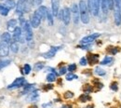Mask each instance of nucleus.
<instances>
[{
  "label": "nucleus",
  "instance_id": "1",
  "mask_svg": "<svg viewBox=\"0 0 121 108\" xmlns=\"http://www.w3.org/2000/svg\"><path fill=\"white\" fill-rule=\"evenodd\" d=\"M78 7H79V12H80L81 22L84 24H88L90 22V15H89V9H88L87 3L84 0H80Z\"/></svg>",
  "mask_w": 121,
  "mask_h": 108
},
{
  "label": "nucleus",
  "instance_id": "2",
  "mask_svg": "<svg viewBox=\"0 0 121 108\" xmlns=\"http://www.w3.org/2000/svg\"><path fill=\"white\" fill-rule=\"evenodd\" d=\"M21 23L23 27V31H24V36L25 39L27 40V42H31L33 40V30H32V25L28 22L22 20V18H21Z\"/></svg>",
  "mask_w": 121,
  "mask_h": 108
},
{
  "label": "nucleus",
  "instance_id": "3",
  "mask_svg": "<svg viewBox=\"0 0 121 108\" xmlns=\"http://www.w3.org/2000/svg\"><path fill=\"white\" fill-rule=\"evenodd\" d=\"M88 8L92 15L98 16L100 13L101 0H88Z\"/></svg>",
  "mask_w": 121,
  "mask_h": 108
},
{
  "label": "nucleus",
  "instance_id": "4",
  "mask_svg": "<svg viewBox=\"0 0 121 108\" xmlns=\"http://www.w3.org/2000/svg\"><path fill=\"white\" fill-rule=\"evenodd\" d=\"M41 20H42V17L39 14V12L37 11V9L34 12V14L31 18V25L33 28H37L40 23H41Z\"/></svg>",
  "mask_w": 121,
  "mask_h": 108
},
{
  "label": "nucleus",
  "instance_id": "5",
  "mask_svg": "<svg viewBox=\"0 0 121 108\" xmlns=\"http://www.w3.org/2000/svg\"><path fill=\"white\" fill-rule=\"evenodd\" d=\"M24 84H26V80H25V78H23V77H18V78H16L15 80H14V81L8 87V89H9V90L18 89V88L22 87Z\"/></svg>",
  "mask_w": 121,
  "mask_h": 108
},
{
  "label": "nucleus",
  "instance_id": "6",
  "mask_svg": "<svg viewBox=\"0 0 121 108\" xmlns=\"http://www.w3.org/2000/svg\"><path fill=\"white\" fill-rule=\"evenodd\" d=\"M101 35L99 33H95V34H91L90 35H87L85 37H83L81 39V43L83 45H87V44H91V42H93L94 40H96Z\"/></svg>",
  "mask_w": 121,
  "mask_h": 108
},
{
  "label": "nucleus",
  "instance_id": "7",
  "mask_svg": "<svg viewBox=\"0 0 121 108\" xmlns=\"http://www.w3.org/2000/svg\"><path fill=\"white\" fill-rule=\"evenodd\" d=\"M71 11H72V14H73V21H74V23H75V24H77L78 22H79V15H80L79 7L77 6V4H73V5H72Z\"/></svg>",
  "mask_w": 121,
  "mask_h": 108
},
{
  "label": "nucleus",
  "instance_id": "8",
  "mask_svg": "<svg viewBox=\"0 0 121 108\" xmlns=\"http://www.w3.org/2000/svg\"><path fill=\"white\" fill-rule=\"evenodd\" d=\"M60 48V47H51L49 48L48 51H47L45 53H43L41 56L44 57L46 59H50V58H53L55 56V54L57 53V51Z\"/></svg>",
  "mask_w": 121,
  "mask_h": 108
},
{
  "label": "nucleus",
  "instance_id": "9",
  "mask_svg": "<svg viewBox=\"0 0 121 108\" xmlns=\"http://www.w3.org/2000/svg\"><path fill=\"white\" fill-rule=\"evenodd\" d=\"M62 21L65 25H68L71 21V11L69 8H64L62 9Z\"/></svg>",
  "mask_w": 121,
  "mask_h": 108
},
{
  "label": "nucleus",
  "instance_id": "10",
  "mask_svg": "<svg viewBox=\"0 0 121 108\" xmlns=\"http://www.w3.org/2000/svg\"><path fill=\"white\" fill-rule=\"evenodd\" d=\"M9 44L5 43V42H1L0 43V57H6L9 55Z\"/></svg>",
  "mask_w": 121,
  "mask_h": 108
},
{
  "label": "nucleus",
  "instance_id": "11",
  "mask_svg": "<svg viewBox=\"0 0 121 108\" xmlns=\"http://www.w3.org/2000/svg\"><path fill=\"white\" fill-rule=\"evenodd\" d=\"M24 8H25V0H19L16 9V14H18L19 16L22 15L24 13Z\"/></svg>",
  "mask_w": 121,
  "mask_h": 108
},
{
  "label": "nucleus",
  "instance_id": "12",
  "mask_svg": "<svg viewBox=\"0 0 121 108\" xmlns=\"http://www.w3.org/2000/svg\"><path fill=\"white\" fill-rule=\"evenodd\" d=\"M60 8V0H51V10L53 16H58Z\"/></svg>",
  "mask_w": 121,
  "mask_h": 108
},
{
  "label": "nucleus",
  "instance_id": "13",
  "mask_svg": "<svg viewBox=\"0 0 121 108\" xmlns=\"http://www.w3.org/2000/svg\"><path fill=\"white\" fill-rule=\"evenodd\" d=\"M14 34H13V39H14V41L16 42H23L22 41V29H21V27H17L15 29V31L13 32Z\"/></svg>",
  "mask_w": 121,
  "mask_h": 108
},
{
  "label": "nucleus",
  "instance_id": "14",
  "mask_svg": "<svg viewBox=\"0 0 121 108\" xmlns=\"http://www.w3.org/2000/svg\"><path fill=\"white\" fill-rule=\"evenodd\" d=\"M7 28L9 32H14L17 28V20L15 19H11L7 23Z\"/></svg>",
  "mask_w": 121,
  "mask_h": 108
},
{
  "label": "nucleus",
  "instance_id": "15",
  "mask_svg": "<svg viewBox=\"0 0 121 108\" xmlns=\"http://www.w3.org/2000/svg\"><path fill=\"white\" fill-rule=\"evenodd\" d=\"M87 60H88V62L91 65L95 64L99 62V55L98 54H89L87 57Z\"/></svg>",
  "mask_w": 121,
  "mask_h": 108
},
{
  "label": "nucleus",
  "instance_id": "16",
  "mask_svg": "<svg viewBox=\"0 0 121 108\" xmlns=\"http://www.w3.org/2000/svg\"><path fill=\"white\" fill-rule=\"evenodd\" d=\"M101 8H102V11L103 13L107 14L109 9V0H101Z\"/></svg>",
  "mask_w": 121,
  "mask_h": 108
},
{
  "label": "nucleus",
  "instance_id": "17",
  "mask_svg": "<svg viewBox=\"0 0 121 108\" xmlns=\"http://www.w3.org/2000/svg\"><path fill=\"white\" fill-rule=\"evenodd\" d=\"M1 39H2V42H5L7 44L9 43H11V35L9 33L6 32V33H3V35H1Z\"/></svg>",
  "mask_w": 121,
  "mask_h": 108
},
{
  "label": "nucleus",
  "instance_id": "18",
  "mask_svg": "<svg viewBox=\"0 0 121 108\" xmlns=\"http://www.w3.org/2000/svg\"><path fill=\"white\" fill-rule=\"evenodd\" d=\"M47 21H48V25H50V26L53 25V13H52V10H49L48 9V12H47Z\"/></svg>",
  "mask_w": 121,
  "mask_h": 108
},
{
  "label": "nucleus",
  "instance_id": "19",
  "mask_svg": "<svg viewBox=\"0 0 121 108\" xmlns=\"http://www.w3.org/2000/svg\"><path fill=\"white\" fill-rule=\"evenodd\" d=\"M37 11L39 12V14L41 15L42 19H45L47 18V12H48V9L46 8L45 6H40L38 9H37Z\"/></svg>",
  "mask_w": 121,
  "mask_h": 108
},
{
  "label": "nucleus",
  "instance_id": "20",
  "mask_svg": "<svg viewBox=\"0 0 121 108\" xmlns=\"http://www.w3.org/2000/svg\"><path fill=\"white\" fill-rule=\"evenodd\" d=\"M9 9H12L16 7V2L15 0H6L5 4H4Z\"/></svg>",
  "mask_w": 121,
  "mask_h": 108
},
{
  "label": "nucleus",
  "instance_id": "21",
  "mask_svg": "<svg viewBox=\"0 0 121 108\" xmlns=\"http://www.w3.org/2000/svg\"><path fill=\"white\" fill-rule=\"evenodd\" d=\"M35 91V85H26L24 87V90H23L22 93L23 94H25V93H32L33 91Z\"/></svg>",
  "mask_w": 121,
  "mask_h": 108
},
{
  "label": "nucleus",
  "instance_id": "22",
  "mask_svg": "<svg viewBox=\"0 0 121 108\" xmlns=\"http://www.w3.org/2000/svg\"><path fill=\"white\" fill-rule=\"evenodd\" d=\"M114 62V58L113 57H110V56H106L105 58L101 62L102 65H106V64H112Z\"/></svg>",
  "mask_w": 121,
  "mask_h": 108
},
{
  "label": "nucleus",
  "instance_id": "23",
  "mask_svg": "<svg viewBox=\"0 0 121 108\" xmlns=\"http://www.w3.org/2000/svg\"><path fill=\"white\" fill-rule=\"evenodd\" d=\"M9 12V9L3 4H0V14L2 16H7Z\"/></svg>",
  "mask_w": 121,
  "mask_h": 108
},
{
  "label": "nucleus",
  "instance_id": "24",
  "mask_svg": "<svg viewBox=\"0 0 121 108\" xmlns=\"http://www.w3.org/2000/svg\"><path fill=\"white\" fill-rule=\"evenodd\" d=\"M91 98L87 94V93H84V94H81L78 98V101H80L81 103H85V102H88V101H91Z\"/></svg>",
  "mask_w": 121,
  "mask_h": 108
},
{
  "label": "nucleus",
  "instance_id": "25",
  "mask_svg": "<svg viewBox=\"0 0 121 108\" xmlns=\"http://www.w3.org/2000/svg\"><path fill=\"white\" fill-rule=\"evenodd\" d=\"M10 50L14 53H17L19 51V45H18V42L16 41H11L10 43Z\"/></svg>",
  "mask_w": 121,
  "mask_h": 108
},
{
  "label": "nucleus",
  "instance_id": "26",
  "mask_svg": "<svg viewBox=\"0 0 121 108\" xmlns=\"http://www.w3.org/2000/svg\"><path fill=\"white\" fill-rule=\"evenodd\" d=\"M94 72H95V74L98 75V76H104V75H105V71H104L102 67H100V66H97V67L95 68Z\"/></svg>",
  "mask_w": 121,
  "mask_h": 108
},
{
  "label": "nucleus",
  "instance_id": "27",
  "mask_svg": "<svg viewBox=\"0 0 121 108\" xmlns=\"http://www.w3.org/2000/svg\"><path fill=\"white\" fill-rule=\"evenodd\" d=\"M38 99V93L36 91H33L32 93H30V96H29V100H30L31 102H35V101H36Z\"/></svg>",
  "mask_w": 121,
  "mask_h": 108
},
{
  "label": "nucleus",
  "instance_id": "28",
  "mask_svg": "<svg viewBox=\"0 0 121 108\" xmlns=\"http://www.w3.org/2000/svg\"><path fill=\"white\" fill-rule=\"evenodd\" d=\"M56 74L55 73H50V74H48V76H47V81H48V82H53V81H55L56 80Z\"/></svg>",
  "mask_w": 121,
  "mask_h": 108
},
{
  "label": "nucleus",
  "instance_id": "29",
  "mask_svg": "<svg viewBox=\"0 0 121 108\" xmlns=\"http://www.w3.org/2000/svg\"><path fill=\"white\" fill-rule=\"evenodd\" d=\"M9 64H10L9 60H2V61H0V69L4 68V67H6V66H8Z\"/></svg>",
  "mask_w": 121,
  "mask_h": 108
},
{
  "label": "nucleus",
  "instance_id": "30",
  "mask_svg": "<svg viewBox=\"0 0 121 108\" xmlns=\"http://www.w3.org/2000/svg\"><path fill=\"white\" fill-rule=\"evenodd\" d=\"M83 91H84V92L85 93H90L92 91V87H91V85H89V84H86V85H84V87H83Z\"/></svg>",
  "mask_w": 121,
  "mask_h": 108
},
{
  "label": "nucleus",
  "instance_id": "31",
  "mask_svg": "<svg viewBox=\"0 0 121 108\" xmlns=\"http://www.w3.org/2000/svg\"><path fill=\"white\" fill-rule=\"evenodd\" d=\"M78 77L75 74H73V73H69L67 76H66V80H68V81H71V80H74V79H77Z\"/></svg>",
  "mask_w": 121,
  "mask_h": 108
},
{
  "label": "nucleus",
  "instance_id": "32",
  "mask_svg": "<svg viewBox=\"0 0 121 108\" xmlns=\"http://www.w3.org/2000/svg\"><path fill=\"white\" fill-rule=\"evenodd\" d=\"M30 72H31V66L28 63L24 64V66H23V74L28 75V74H30Z\"/></svg>",
  "mask_w": 121,
  "mask_h": 108
},
{
  "label": "nucleus",
  "instance_id": "33",
  "mask_svg": "<svg viewBox=\"0 0 121 108\" xmlns=\"http://www.w3.org/2000/svg\"><path fill=\"white\" fill-rule=\"evenodd\" d=\"M43 67H44V62H37L35 64V70L36 71H40Z\"/></svg>",
  "mask_w": 121,
  "mask_h": 108
},
{
  "label": "nucleus",
  "instance_id": "34",
  "mask_svg": "<svg viewBox=\"0 0 121 108\" xmlns=\"http://www.w3.org/2000/svg\"><path fill=\"white\" fill-rule=\"evenodd\" d=\"M76 70V63H72V64H70V65L68 66V71H69L70 73H73V72H75Z\"/></svg>",
  "mask_w": 121,
  "mask_h": 108
},
{
  "label": "nucleus",
  "instance_id": "35",
  "mask_svg": "<svg viewBox=\"0 0 121 108\" xmlns=\"http://www.w3.org/2000/svg\"><path fill=\"white\" fill-rule=\"evenodd\" d=\"M63 97H64L65 99H70V98H73V97H74V93L72 92V91H66V92L64 93Z\"/></svg>",
  "mask_w": 121,
  "mask_h": 108
},
{
  "label": "nucleus",
  "instance_id": "36",
  "mask_svg": "<svg viewBox=\"0 0 121 108\" xmlns=\"http://www.w3.org/2000/svg\"><path fill=\"white\" fill-rule=\"evenodd\" d=\"M110 88H111V90H112V91H117V90H118L117 83V82H113V83L111 84Z\"/></svg>",
  "mask_w": 121,
  "mask_h": 108
},
{
  "label": "nucleus",
  "instance_id": "37",
  "mask_svg": "<svg viewBox=\"0 0 121 108\" xmlns=\"http://www.w3.org/2000/svg\"><path fill=\"white\" fill-rule=\"evenodd\" d=\"M79 63L81 64V65H87L89 62H88V60H87V58H85V57H83V58H81L80 59V62H79Z\"/></svg>",
  "mask_w": 121,
  "mask_h": 108
},
{
  "label": "nucleus",
  "instance_id": "38",
  "mask_svg": "<svg viewBox=\"0 0 121 108\" xmlns=\"http://www.w3.org/2000/svg\"><path fill=\"white\" fill-rule=\"evenodd\" d=\"M108 51H110V53L112 54V55H115V54H117V48H108V49H107Z\"/></svg>",
  "mask_w": 121,
  "mask_h": 108
},
{
  "label": "nucleus",
  "instance_id": "39",
  "mask_svg": "<svg viewBox=\"0 0 121 108\" xmlns=\"http://www.w3.org/2000/svg\"><path fill=\"white\" fill-rule=\"evenodd\" d=\"M53 89V85L52 84H48V85H45L44 86V91H49V90H52Z\"/></svg>",
  "mask_w": 121,
  "mask_h": 108
},
{
  "label": "nucleus",
  "instance_id": "40",
  "mask_svg": "<svg viewBox=\"0 0 121 108\" xmlns=\"http://www.w3.org/2000/svg\"><path fill=\"white\" fill-rule=\"evenodd\" d=\"M66 71H67V68L66 67H60V75H64L65 73H66Z\"/></svg>",
  "mask_w": 121,
  "mask_h": 108
},
{
  "label": "nucleus",
  "instance_id": "41",
  "mask_svg": "<svg viewBox=\"0 0 121 108\" xmlns=\"http://www.w3.org/2000/svg\"><path fill=\"white\" fill-rule=\"evenodd\" d=\"M42 1H43V0H35V4H36V5H40V4L42 3Z\"/></svg>",
  "mask_w": 121,
  "mask_h": 108
},
{
  "label": "nucleus",
  "instance_id": "42",
  "mask_svg": "<svg viewBox=\"0 0 121 108\" xmlns=\"http://www.w3.org/2000/svg\"><path fill=\"white\" fill-rule=\"evenodd\" d=\"M62 108H72V106L71 105H63Z\"/></svg>",
  "mask_w": 121,
  "mask_h": 108
},
{
  "label": "nucleus",
  "instance_id": "43",
  "mask_svg": "<svg viewBox=\"0 0 121 108\" xmlns=\"http://www.w3.org/2000/svg\"><path fill=\"white\" fill-rule=\"evenodd\" d=\"M86 108H94V106H93V105H88Z\"/></svg>",
  "mask_w": 121,
  "mask_h": 108
},
{
  "label": "nucleus",
  "instance_id": "44",
  "mask_svg": "<svg viewBox=\"0 0 121 108\" xmlns=\"http://www.w3.org/2000/svg\"><path fill=\"white\" fill-rule=\"evenodd\" d=\"M0 1H2V0H0Z\"/></svg>",
  "mask_w": 121,
  "mask_h": 108
}]
</instances>
